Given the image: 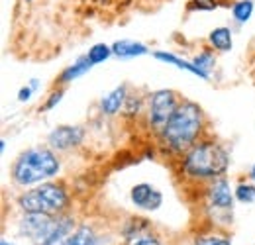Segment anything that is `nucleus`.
<instances>
[{"instance_id": "18", "label": "nucleus", "mask_w": 255, "mask_h": 245, "mask_svg": "<svg viewBox=\"0 0 255 245\" xmlns=\"http://www.w3.org/2000/svg\"><path fill=\"white\" fill-rule=\"evenodd\" d=\"M89 59L93 61V65H100V63L108 61V57L110 55H114L112 53V45H106V43H96L93 45L91 49H89Z\"/></svg>"}, {"instance_id": "4", "label": "nucleus", "mask_w": 255, "mask_h": 245, "mask_svg": "<svg viewBox=\"0 0 255 245\" xmlns=\"http://www.w3.org/2000/svg\"><path fill=\"white\" fill-rule=\"evenodd\" d=\"M77 224L75 218L65 214H22L18 220V236L32 242V245H57L65 242Z\"/></svg>"}, {"instance_id": "1", "label": "nucleus", "mask_w": 255, "mask_h": 245, "mask_svg": "<svg viewBox=\"0 0 255 245\" xmlns=\"http://www.w3.org/2000/svg\"><path fill=\"white\" fill-rule=\"evenodd\" d=\"M202 129H204L202 108L192 100H181L179 108L157 135L165 149L175 155H185L198 141Z\"/></svg>"}, {"instance_id": "28", "label": "nucleus", "mask_w": 255, "mask_h": 245, "mask_svg": "<svg viewBox=\"0 0 255 245\" xmlns=\"http://www.w3.org/2000/svg\"><path fill=\"white\" fill-rule=\"evenodd\" d=\"M0 149H2V153H4V149H6V141H4V139L0 141Z\"/></svg>"}, {"instance_id": "16", "label": "nucleus", "mask_w": 255, "mask_h": 245, "mask_svg": "<svg viewBox=\"0 0 255 245\" xmlns=\"http://www.w3.org/2000/svg\"><path fill=\"white\" fill-rule=\"evenodd\" d=\"M255 10V2L254 0H236L232 4V20L236 24H246L252 20Z\"/></svg>"}, {"instance_id": "9", "label": "nucleus", "mask_w": 255, "mask_h": 245, "mask_svg": "<svg viewBox=\"0 0 255 245\" xmlns=\"http://www.w3.org/2000/svg\"><path fill=\"white\" fill-rule=\"evenodd\" d=\"M129 200L139 210L155 212L163 204V192L149 183H137L129 188Z\"/></svg>"}, {"instance_id": "19", "label": "nucleus", "mask_w": 255, "mask_h": 245, "mask_svg": "<svg viewBox=\"0 0 255 245\" xmlns=\"http://www.w3.org/2000/svg\"><path fill=\"white\" fill-rule=\"evenodd\" d=\"M192 63L202 71V73H206V75H210V71L214 69V65H216V57H214V51H210V49H204V51H200Z\"/></svg>"}, {"instance_id": "5", "label": "nucleus", "mask_w": 255, "mask_h": 245, "mask_svg": "<svg viewBox=\"0 0 255 245\" xmlns=\"http://www.w3.org/2000/svg\"><path fill=\"white\" fill-rule=\"evenodd\" d=\"M71 198L63 184L41 183L35 188H30L18 196V206L26 214H65L69 208Z\"/></svg>"}, {"instance_id": "21", "label": "nucleus", "mask_w": 255, "mask_h": 245, "mask_svg": "<svg viewBox=\"0 0 255 245\" xmlns=\"http://www.w3.org/2000/svg\"><path fill=\"white\" fill-rule=\"evenodd\" d=\"M143 110V100H141V96H137V94H128L126 98V104H124V114L126 116H137L139 112Z\"/></svg>"}, {"instance_id": "7", "label": "nucleus", "mask_w": 255, "mask_h": 245, "mask_svg": "<svg viewBox=\"0 0 255 245\" xmlns=\"http://www.w3.org/2000/svg\"><path fill=\"white\" fill-rule=\"evenodd\" d=\"M181 100L177 96V92L161 89L149 94L147 100V123L151 125V129L155 133H159L161 129L167 125L171 120V116L175 114V110L179 108Z\"/></svg>"}, {"instance_id": "15", "label": "nucleus", "mask_w": 255, "mask_h": 245, "mask_svg": "<svg viewBox=\"0 0 255 245\" xmlns=\"http://www.w3.org/2000/svg\"><path fill=\"white\" fill-rule=\"evenodd\" d=\"M63 245H98V236L95 228L89 224H81L75 228V232L63 242Z\"/></svg>"}, {"instance_id": "6", "label": "nucleus", "mask_w": 255, "mask_h": 245, "mask_svg": "<svg viewBox=\"0 0 255 245\" xmlns=\"http://www.w3.org/2000/svg\"><path fill=\"white\" fill-rule=\"evenodd\" d=\"M234 200L236 196L226 177L210 181L204 194V212L208 216V220H212V224L220 228L230 226L234 218Z\"/></svg>"}, {"instance_id": "13", "label": "nucleus", "mask_w": 255, "mask_h": 245, "mask_svg": "<svg viewBox=\"0 0 255 245\" xmlns=\"http://www.w3.org/2000/svg\"><path fill=\"white\" fill-rule=\"evenodd\" d=\"M93 67H95V65H93V61H91V59H89V55L85 53V55H81V57H79L75 63H71L69 67H65L63 71H61V75L57 77V83H59V85L73 83V81L81 79L83 75H87V73H89Z\"/></svg>"}, {"instance_id": "8", "label": "nucleus", "mask_w": 255, "mask_h": 245, "mask_svg": "<svg viewBox=\"0 0 255 245\" xmlns=\"http://www.w3.org/2000/svg\"><path fill=\"white\" fill-rule=\"evenodd\" d=\"M85 127L83 125H57L47 135V147L53 151H69L73 147H79L85 141Z\"/></svg>"}, {"instance_id": "3", "label": "nucleus", "mask_w": 255, "mask_h": 245, "mask_svg": "<svg viewBox=\"0 0 255 245\" xmlns=\"http://www.w3.org/2000/svg\"><path fill=\"white\" fill-rule=\"evenodd\" d=\"M61 171V161L51 147H30L12 163L10 177L18 186H32L51 181Z\"/></svg>"}, {"instance_id": "22", "label": "nucleus", "mask_w": 255, "mask_h": 245, "mask_svg": "<svg viewBox=\"0 0 255 245\" xmlns=\"http://www.w3.org/2000/svg\"><path fill=\"white\" fill-rule=\"evenodd\" d=\"M218 8L216 0H189L187 10L189 12H212Z\"/></svg>"}, {"instance_id": "25", "label": "nucleus", "mask_w": 255, "mask_h": 245, "mask_svg": "<svg viewBox=\"0 0 255 245\" xmlns=\"http://www.w3.org/2000/svg\"><path fill=\"white\" fill-rule=\"evenodd\" d=\"M131 245H163V244H161L159 238H155V236H151V234H145V236H141L139 240L131 242Z\"/></svg>"}, {"instance_id": "17", "label": "nucleus", "mask_w": 255, "mask_h": 245, "mask_svg": "<svg viewBox=\"0 0 255 245\" xmlns=\"http://www.w3.org/2000/svg\"><path fill=\"white\" fill-rule=\"evenodd\" d=\"M147 228H149V222H147L145 218H131V220L128 222V226L124 228V238L135 242V240H139V236H145L143 232H145Z\"/></svg>"}, {"instance_id": "2", "label": "nucleus", "mask_w": 255, "mask_h": 245, "mask_svg": "<svg viewBox=\"0 0 255 245\" xmlns=\"http://www.w3.org/2000/svg\"><path fill=\"white\" fill-rule=\"evenodd\" d=\"M230 167V153L218 141L200 139L183 155L181 171L187 179L198 183H210L214 179L226 177Z\"/></svg>"}, {"instance_id": "11", "label": "nucleus", "mask_w": 255, "mask_h": 245, "mask_svg": "<svg viewBox=\"0 0 255 245\" xmlns=\"http://www.w3.org/2000/svg\"><path fill=\"white\" fill-rule=\"evenodd\" d=\"M112 53L118 59H135L149 53V47L135 39H118L112 43Z\"/></svg>"}, {"instance_id": "30", "label": "nucleus", "mask_w": 255, "mask_h": 245, "mask_svg": "<svg viewBox=\"0 0 255 245\" xmlns=\"http://www.w3.org/2000/svg\"><path fill=\"white\" fill-rule=\"evenodd\" d=\"M26 2H32V0H26Z\"/></svg>"}, {"instance_id": "26", "label": "nucleus", "mask_w": 255, "mask_h": 245, "mask_svg": "<svg viewBox=\"0 0 255 245\" xmlns=\"http://www.w3.org/2000/svg\"><path fill=\"white\" fill-rule=\"evenodd\" d=\"M33 94H35V91H33L30 85H26V87H22V89L18 91V100H20V102H28Z\"/></svg>"}, {"instance_id": "23", "label": "nucleus", "mask_w": 255, "mask_h": 245, "mask_svg": "<svg viewBox=\"0 0 255 245\" xmlns=\"http://www.w3.org/2000/svg\"><path fill=\"white\" fill-rule=\"evenodd\" d=\"M194 245H232V242L226 236L210 234V236H198L194 240Z\"/></svg>"}, {"instance_id": "10", "label": "nucleus", "mask_w": 255, "mask_h": 245, "mask_svg": "<svg viewBox=\"0 0 255 245\" xmlns=\"http://www.w3.org/2000/svg\"><path fill=\"white\" fill-rule=\"evenodd\" d=\"M126 98H128L126 85L116 87L114 91H110L106 96H102V100H100V112L104 116H116V114H120L124 110Z\"/></svg>"}, {"instance_id": "14", "label": "nucleus", "mask_w": 255, "mask_h": 245, "mask_svg": "<svg viewBox=\"0 0 255 245\" xmlns=\"http://www.w3.org/2000/svg\"><path fill=\"white\" fill-rule=\"evenodd\" d=\"M208 43L214 51H222L228 53L232 51V45H234V37H232V28L228 26H218L208 33Z\"/></svg>"}, {"instance_id": "12", "label": "nucleus", "mask_w": 255, "mask_h": 245, "mask_svg": "<svg viewBox=\"0 0 255 245\" xmlns=\"http://www.w3.org/2000/svg\"><path fill=\"white\" fill-rule=\"evenodd\" d=\"M153 57L161 63H167V65H173V67H177V69H181V71H187V73H191V75H194V77H200L202 81H210V75L202 73L192 61L181 59V57H177L175 53H169V51H155Z\"/></svg>"}, {"instance_id": "24", "label": "nucleus", "mask_w": 255, "mask_h": 245, "mask_svg": "<svg viewBox=\"0 0 255 245\" xmlns=\"http://www.w3.org/2000/svg\"><path fill=\"white\" fill-rule=\"evenodd\" d=\"M63 94L65 92L61 89H57V91H53L49 96H47V100H45V104L41 106V112H49V110H53L61 100H63Z\"/></svg>"}, {"instance_id": "27", "label": "nucleus", "mask_w": 255, "mask_h": 245, "mask_svg": "<svg viewBox=\"0 0 255 245\" xmlns=\"http://www.w3.org/2000/svg\"><path fill=\"white\" fill-rule=\"evenodd\" d=\"M250 179H252V181L255 183V165L252 167V171H250Z\"/></svg>"}, {"instance_id": "29", "label": "nucleus", "mask_w": 255, "mask_h": 245, "mask_svg": "<svg viewBox=\"0 0 255 245\" xmlns=\"http://www.w3.org/2000/svg\"><path fill=\"white\" fill-rule=\"evenodd\" d=\"M0 245H14V244H10V242H6V240H2V244Z\"/></svg>"}, {"instance_id": "20", "label": "nucleus", "mask_w": 255, "mask_h": 245, "mask_svg": "<svg viewBox=\"0 0 255 245\" xmlns=\"http://www.w3.org/2000/svg\"><path fill=\"white\" fill-rule=\"evenodd\" d=\"M234 196L242 204H252V202H255V184L240 183L234 188Z\"/></svg>"}]
</instances>
